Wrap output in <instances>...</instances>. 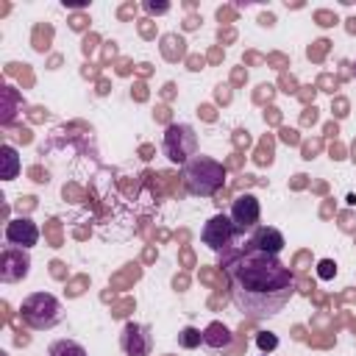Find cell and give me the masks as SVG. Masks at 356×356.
<instances>
[{
    "label": "cell",
    "instance_id": "7",
    "mask_svg": "<svg viewBox=\"0 0 356 356\" xmlns=\"http://www.w3.org/2000/svg\"><path fill=\"white\" fill-rule=\"evenodd\" d=\"M28 273H31L28 250L8 245V248L3 250V256H0V281H3V284H17V281H22Z\"/></svg>",
    "mask_w": 356,
    "mask_h": 356
},
{
    "label": "cell",
    "instance_id": "11",
    "mask_svg": "<svg viewBox=\"0 0 356 356\" xmlns=\"http://www.w3.org/2000/svg\"><path fill=\"white\" fill-rule=\"evenodd\" d=\"M0 161H3V172H0L3 181H14V178L19 175V170H22L17 147H14V145H3V147H0Z\"/></svg>",
    "mask_w": 356,
    "mask_h": 356
},
{
    "label": "cell",
    "instance_id": "13",
    "mask_svg": "<svg viewBox=\"0 0 356 356\" xmlns=\"http://www.w3.org/2000/svg\"><path fill=\"white\" fill-rule=\"evenodd\" d=\"M203 342H206L209 348H222V345L231 342V334H228V328H225L222 323H211V325L203 331Z\"/></svg>",
    "mask_w": 356,
    "mask_h": 356
},
{
    "label": "cell",
    "instance_id": "17",
    "mask_svg": "<svg viewBox=\"0 0 356 356\" xmlns=\"http://www.w3.org/2000/svg\"><path fill=\"white\" fill-rule=\"evenodd\" d=\"M145 8H147V11H167L170 6H167V3H161V6H156V3H147Z\"/></svg>",
    "mask_w": 356,
    "mask_h": 356
},
{
    "label": "cell",
    "instance_id": "6",
    "mask_svg": "<svg viewBox=\"0 0 356 356\" xmlns=\"http://www.w3.org/2000/svg\"><path fill=\"white\" fill-rule=\"evenodd\" d=\"M259 214H261L259 197L250 195V192H245V195H236V197H234V203H231V214H228V217H231V222L236 225V231L245 234V231H250V228L259 225Z\"/></svg>",
    "mask_w": 356,
    "mask_h": 356
},
{
    "label": "cell",
    "instance_id": "14",
    "mask_svg": "<svg viewBox=\"0 0 356 356\" xmlns=\"http://www.w3.org/2000/svg\"><path fill=\"white\" fill-rule=\"evenodd\" d=\"M178 342H181V348H197V345L203 342V334H200L197 328L186 325V328L178 334Z\"/></svg>",
    "mask_w": 356,
    "mask_h": 356
},
{
    "label": "cell",
    "instance_id": "10",
    "mask_svg": "<svg viewBox=\"0 0 356 356\" xmlns=\"http://www.w3.org/2000/svg\"><path fill=\"white\" fill-rule=\"evenodd\" d=\"M122 350L128 356H147V350H150V331L145 325L128 323L125 334H122Z\"/></svg>",
    "mask_w": 356,
    "mask_h": 356
},
{
    "label": "cell",
    "instance_id": "5",
    "mask_svg": "<svg viewBox=\"0 0 356 356\" xmlns=\"http://www.w3.org/2000/svg\"><path fill=\"white\" fill-rule=\"evenodd\" d=\"M236 234H239V231H236V225L231 222L228 214H214V217L206 220V225H203V231H200V239H203V245L211 248L214 253H222V250L234 242Z\"/></svg>",
    "mask_w": 356,
    "mask_h": 356
},
{
    "label": "cell",
    "instance_id": "12",
    "mask_svg": "<svg viewBox=\"0 0 356 356\" xmlns=\"http://www.w3.org/2000/svg\"><path fill=\"white\" fill-rule=\"evenodd\" d=\"M47 356H89L86 348L75 339H56L50 348H47Z\"/></svg>",
    "mask_w": 356,
    "mask_h": 356
},
{
    "label": "cell",
    "instance_id": "8",
    "mask_svg": "<svg viewBox=\"0 0 356 356\" xmlns=\"http://www.w3.org/2000/svg\"><path fill=\"white\" fill-rule=\"evenodd\" d=\"M6 242L14 245V248H22V250L33 248V245L39 242V228H36V222L28 220V217H14V220H8V225H6Z\"/></svg>",
    "mask_w": 356,
    "mask_h": 356
},
{
    "label": "cell",
    "instance_id": "2",
    "mask_svg": "<svg viewBox=\"0 0 356 356\" xmlns=\"http://www.w3.org/2000/svg\"><path fill=\"white\" fill-rule=\"evenodd\" d=\"M225 181V167L220 161H214L211 156H203L197 153L195 159H189L184 164V186L197 195V197H211L220 192Z\"/></svg>",
    "mask_w": 356,
    "mask_h": 356
},
{
    "label": "cell",
    "instance_id": "3",
    "mask_svg": "<svg viewBox=\"0 0 356 356\" xmlns=\"http://www.w3.org/2000/svg\"><path fill=\"white\" fill-rule=\"evenodd\" d=\"M19 314H22V320L33 331H47V328H53V325L61 323V303L50 292H31L22 300Z\"/></svg>",
    "mask_w": 356,
    "mask_h": 356
},
{
    "label": "cell",
    "instance_id": "1",
    "mask_svg": "<svg viewBox=\"0 0 356 356\" xmlns=\"http://www.w3.org/2000/svg\"><path fill=\"white\" fill-rule=\"evenodd\" d=\"M228 284L234 306L250 320H267L284 312L295 295V278L278 256L248 250L228 264Z\"/></svg>",
    "mask_w": 356,
    "mask_h": 356
},
{
    "label": "cell",
    "instance_id": "15",
    "mask_svg": "<svg viewBox=\"0 0 356 356\" xmlns=\"http://www.w3.org/2000/svg\"><path fill=\"white\" fill-rule=\"evenodd\" d=\"M256 345H259L261 350H275L278 337H275V334H270V331H259V334H256Z\"/></svg>",
    "mask_w": 356,
    "mask_h": 356
},
{
    "label": "cell",
    "instance_id": "4",
    "mask_svg": "<svg viewBox=\"0 0 356 356\" xmlns=\"http://www.w3.org/2000/svg\"><path fill=\"white\" fill-rule=\"evenodd\" d=\"M164 156L175 164H186L189 159L197 156V134L192 131V125H184V122H172L164 134Z\"/></svg>",
    "mask_w": 356,
    "mask_h": 356
},
{
    "label": "cell",
    "instance_id": "16",
    "mask_svg": "<svg viewBox=\"0 0 356 356\" xmlns=\"http://www.w3.org/2000/svg\"><path fill=\"white\" fill-rule=\"evenodd\" d=\"M317 275H320L323 281L334 278V275H337V264H334L331 259H323V261H320V267H317Z\"/></svg>",
    "mask_w": 356,
    "mask_h": 356
},
{
    "label": "cell",
    "instance_id": "9",
    "mask_svg": "<svg viewBox=\"0 0 356 356\" xmlns=\"http://www.w3.org/2000/svg\"><path fill=\"white\" fill-rule=\"evenodd\" d=\"M284 234L278 228H270V225H256L253 228V236H250V248L259 250V253H267V256H278L284 250Z\"/></svg>",
    "mask_w": 356,
    "mask_h": 356
},
{
    "label": "cell",
    "instance_id": "18",
    "mask_svg": "<svg viewBox=\"0 0 356 356\" xmlns=\"http://www.w3.org/2000/svg\"><path fill=\"white\" fill-rule=\"evenodd\" d=\"M353 75H356V64H353Z\"/></svg>",
    "mask_w": 356,
    "mask_h": 356
}]
</instances>
